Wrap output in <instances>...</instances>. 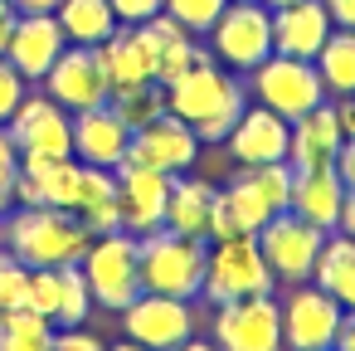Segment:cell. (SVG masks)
<instances>
[{
    "instance_id": "6da1fadb",
    "label": "cell",
    "mask_w": 355,
    "mask_h": 351,
    "mask_svg": "<svg viewBox=\"0 0 355 351\" xmlns=\"http://www.w3.org/2000/svg\"><path fill=\"white\" fill-rule=\"evenodd\" d=\"M243 108H248V83L234 69L214 64L209 54L200 64H190L175 83H166V113H175L209 147L229 137V127L243 117Z\"/></svg>"
},
{
    "instance_id": "7a4b0ae2",
    "label": "cell",
    "mask_w": 355,
    "mask_h": 351,
    "mask_svg": "<svg viewBox=\"0 0 355 351\" xmlns=\"http://www.w3.org/2000/svg\"><path fill=\"white\" fill-rule=\"evenodd\" d=\"M88 229L73 210H49V205H15L0 225V249L15 254L25 268H59L78 263L88 249Z\"/></svg>"
},
{
    "instance_id": "3957f363",
    "label": "cell",
    "mask_w": 355,
    "mask_h": 351,
    "mask_svg": "<svg viewBox=\"0 0 355 351\" xmlns=\"http://www.w3.org/2000/svg\"><path fill=\"white\" fill-rule=\"evenodd\" d=\"M205 239L175 234V229H151L137 234V268H141V293H166V297H200L205 288Z\"/></svg>"
},
{
    "instance_id": "277c9868",
    "label": "cell",
    "mask_w": 355,
    "mask_h": 351,
    "mask_svg": "<svg viewBox=\"0 0 355 351\" xmlns=\"http://www.w3.org/2000/svg\"><path fill=\"white\" fill-rule=\"evenodd\" d=\"M205 49H209L214 64H224L239 79H248L272 54V10L263 0H229L224 15L205 35Z\"/></svg>"
},
{
    "instance_id": "5b68a950",
    "label": "cell",
    "mask_w": 355,
    "mask_h": 351,
    "mask_svg": "<svg viewBox=\"0 0 355 351\" xmlns=\"http://www.w3.org/2000/svg\"><path fill=\"white\" fill-rule=\"evenodd\" d=\"M277 278L272 268L263 263V249L253 234H234V239H209L205 249V288L200 297H209L214 307L219 302H234V297H258V293H272Z\"/></svg>"
},
{
    "instance_id": "8992f818",
    "label": "cell",
    "mask_w": 355,
    "mask_h": 351,
    "mask_svg": "<svg viewBox=\"0 0 355 351\" xmlns=\"http://www.w3.org/2000/svg\"><path fill=\"white\" fill-rule=\"evenodd\" d=\"M83 278H88V293L98 307L107 312H122L137 293H141V268H137V234L127 229H112V234H93L83 259H78Z\"/></svg>"
},
{
    "instance_id": "52a82bcc",
    "label": "cell",
    "mask_w": 355,
    "mask_h": 351,
    "mask_svg": "<svg viewBox=\"0 0 355 351\" xmlns=\"http://www.w3.org/2000/svg\"><path fill=\"white\" fill-rule=\"evenodd\" d=\"M243 83L253 88L258 108H268V113H277V117H287V122L326 103V83H321V74H316V64H311V59L268 54V59H263Z\"/></svg>"
},
{
    "instance_id": "ba28073f",
    "label": "cell",
    "mask_w": 355,
    "mask_h": 351,
    "mask_svg": "<svg viewBox=\"0 0 355 351\" xmlns=\"http://www.w3.org/2000/svg\"><path fill=\"white\" fill-rule=\"evenodd\" d=\"M20 161H59L73 156V113H64L49 93H25L15 117L6 122Z\"/></svg>"
},
{
    "instance_id": "9c48e42d",
    "label": "cell",
    "mask_w": 355,
    "mask_h": 351,
    "mask_svg": "<svg viewBox=\"0 0 355 351\" xmlns=\"http://www.w3.org/2000/svg\"><path fill=\"white\" fill-rule=\"evenodd\" d=\"M253 239H258L263 263L272 268V278L292 288V283H306V278H311L316 254H321V244H326V229H316V225H306L302 215L282 210V215H272Z\"/></svg>"
},
{
    "instance_id": "30bf717a",
    "label": "cell",
    "mask_w": 355,
    "mask_h": 351,
    "mask_svg": "<svg viewBox=\"0 0 355 351\" xmlns=\"http://www.w3.org/2000/svg\"><path fill=\"white\" fill-rule=\"evenodd\" d=\"M277 312H282V346L287 351H331L340 317H345V307L331 293H321L316 283H292L287 297L277 302Z\"/></svg>"
},
{
    "instance_id": "8fae6325",
    "label": "cell",
    "mask_w": 355,
    "mask_h": 351,
    "mask_svg": "<svg viewBox=\"0 0 355 351\" xmlns=\"http://www.w3.org/2000/svg\"><path fill=\"white\" fill-rule=\"evenodd\" d=\"M122 332L127 341L146 351H175L180 341L195 336V312L190 297H166V293H137L122 307Z\"/></svg>"
},
{
    "instance_id": "7c38bea8",
    "label": "cell",
    "mask_w": 355,
    "mask_h": 351,
    "mask_svg": "<svg viewBox=\"0 0 355 351\" xmlns=\"http://www.w3.org/2000/svg\"><path fill=\"white\" fill-rule=\"evenodd\" d=\"M214 346L219 351H282V312L272 293L219 302L214 317Z\"/></svg>"
},
{
    "instance_id": "4fadbf2b",
    "label": "cell",
    "mask_w": 355,
    "mask_h": 351,
    "mask_svg": "<svg viewBox=\"0 0 355 351\" xmlns=\"http://www.w3.org/2000/svg\"><path fill=\"white\" fill-rule=\"evenodd\" d=\"M200 137L175 117V113H161L156 122H146V127H137L132 132V147H127V166H151V171H166V176H185V171H195V161H200Z\"/></svg>"
},
{
    "instance_id": "5bb4252c",
    "label": "cell",
    "mask_w": 355,
    "mask_h": 351,
    "mask_svg": "<svg viewBox=\"0 0 355 351\" xmlns=\"http://www.w3.org/2000/svg\"><path fill=\"white\" fill-rule=\"evenodd\" d=\"M40 83H44V93H49L64 113H88V108L112 103L107 74H103V64H98V49H83V44H69Z\"/></svg>"
},
{
    "instance_id": "9a60e30c",
    "label": "cell",
    "mask_w": 355,
    "mask_h": 351,
    "mask_svg": "<svg viewBox=\"0 0 355 351\" xmlns=\"http://www.w3.org/2000/svg\"><path fill=\"white\" fill-rule=\"evenodd\" d=\"M30 312L49 317L54 327H83L93 312V293L78 263L59 268H30Z\"/></svg>"
},
{
    "instance_id": "2e32d148",
    "label": "cell",
    "mask_w": 355,
    "mask_h": 351,
    "mask_svg": "<svg viewBox=\"0 0 355 351\" xmlns=\"http://www.w3.org/2000/svg\"><path fill=\"white\" fill-rule=\"evenodd\" d=\"M166 195H171V176L151 171V166H117V210H122V229L127 234H151L166 225Z\"/></svg>"
},
{
    "instance_id": "e0dca14e",
    "label": "cell",
    "mask_w": 355,
    "mask_h": 351,
    "mask_svg": "<svg viewBox=\"0 0 355 351\" xmlns=\"http://www.w3.org/2000/svg\"><path fill=\"white\" fill-rule=\"evenodd\" d=\"M287 142H292V122L268 113V108H243V117L229 127L224 147L239 166H268V161H287Z\"/></svg>"
},
{
    "instance_id": "ac0fdd59",
    "label": "cell",
    "mask_w": 355,
    "mask_h": 351,
    "mask_svg": "<svg viewBox=\"0 0 355 351\" xmlns=\"http://www.w3.org/2000/svg\"><path fill=\"white\" fill-rule=\"evenodd\" d=\"M272 215H282V210H272V200L253 186V176L239 166V176L224 186V190H214V215H209V239H234V234H258Z\"/></svg>"
},
{
    "instance_id": "d6986e66",
    "label": "cell",
    "mask_w": 355,
    "mask_h": 351,
    "mask_svg": "<svg viewBox=\"0 0 355 351\" xmlns=\"http://www.w3.org/2000/svg\"><path fill=\"white\" fill-rule=\"evenodd\" d=\"M83 186V161L59 156V161H20L15 176V205H49V210H73Z\"/></svg>"
},
{
    "instance_id": "ffe728a7",
    "label": "cell",
    "mask_w": 355,
    "mask_h": 351,
    "mask_svg": "<svg viewBox=\"0 0 355 351\" xmlns=\"http://www.w3.org/2000/svg\"><path fill=\"white\" fill-rule=\"evenodd\" d=\"M64 49H69V40H64V30H59L54 15H20L15 20V35L6 44V59H10V69L25 83H40Z\"/></svg>"
},
{
    "instance_id": "44dd1931",
    "label": "cell",
    "mask_w": 355,
    "mask_h": 351,
    "mask_svg": "<svg viewBox=\"0 0 355 351\" xmlns=\"http://www.w3.org/2000/svg\"><path fill=\"white\" fill-rule=\"evenodd\" d=\"M127 147H132V127L112 113V103L88 108V113H73V156L83 166L117 171L122 156H127Z\"/></svg>"
},
{
    "instance_id": "7402d4cb",
    "label": "cell",
    "mask_w": 355,
    "mask_h": 351,
    "mask_svg": "<svg viewBox=\"0 0 355 351\" xmlns=\"http://www.w3.org/2000/svg\"><path fill=\"white\" fill-rule=\"evenodd\" d=\"M331 15L321 0H292V6H277L272 10V54H287V59H316L326 35H331Z\"/></svg>"
},
{
    "instance_id": "603a6c76",
    "label": "cell",
    "mask_w": 355,
    "mask_h": 351,
    "mask_svg": "<svg viewBox=\"0 0 355 351\" xmlns=\"http://www.w3.org/2000/svg\"><path fill=\"white\" fill-rule=\"evenodd\" d=\"M98 64H103L112 93H127V88H141V83H156V64H151V49H146L141 25H117V30L98 44Z\"/></svg>"
},
{
    "instance_id": "cb8c5ba5",
    "label": "cell",
    "mask_w": 355,
    "mask_h": 351,
    "mask_svg": "<svg viewBox=\"0 0 355 351\" xmlns=\"http://www.w3.org/2000/svg\"><path fill=\"white\" fill-rule=\"evenodd\" d=\"M345 132H340V117H336V103L326 98L321 108L292 117V142H287V161L292 171H306V166H331L336 152H340Z\"/></svg>"
},
{
    "instance_id": "d4e9b609",
    "label": "cell",
    "mask_w": 355,
    "mask_h": 351,
    "mask_svg": "<svg viewBox=\"0 0 355 351\" xmlns=\"http://www.w3.org/2000/svg\"><path fill=\"white\" fill-rule=\"evenodd\" d=\"M141 35H146V49H151V64H156V83L166 88V83H175L190 64H200L209 49H205V40L200 35H190L185 25H175L166 10L156 15V20H146L141 25Z\"/></svg>"
},
{
    "instance_id": "484cf974",
    "label": "cell",
    "mask_w": 355,
    "mask_h": 351,
    "mask_svg": "<svg viewBox=\"0 0 355 351\" xmlns=\"http://www.w3.org/2000/svg\"><path fill=\"white\" fill-rule=\"evenodd\" d=\"M340 205H345V181L336 176V166H306L292 176V215H302L316 229H336L340 225Z\"/></svg>"
},
{
    "instance_id": "4316f807",
    "label": "cell",
    "mask_w": 355,
    "mask_h": 351,
    "mask_svg": "<svg viewBox=\"0 0 355 351\" xmlns=\"http://www.w3.org/2000/svg\"><path fill=\"white\" fill-rule=\"evenodd\" d=\"M209 215H214V186L205 176H171V195H166V229L205 239L209 244Z\"/></svg>"
},
{
    "instance_id": "83f0119b",
    "label": "cell",
    "mask_w": 355,
    "mask_h": 351,
    "mask_svg": "<svg viewBox=\"0 0 355 351\" xmlns=\"http://www.w3.org/2000/svg\"><path fill=\"white\" fill-rule=\"evenodd\" d=\"M73 215L83 220L88 234H112V229H122V210H117V171L83 166V186H78Z\"/></svg>"
},
{
    "instance_id": "f1b7e54d",
    "label": "cell",
    "mask_w": 355,
    "mask_h": 351,
    "mask_svg": "<svg viewBox=\"0 0 355 351\" xmlns=\"http://www.w3.org/2000/svg\"><path fill=\"white\" fill-rule=\"evenodd\" d=\"M311 278H316L321 293H331V297L350 312V307H355V239L340 234V229H331L326 244H321V254H316Z\"/></svg>"
},
{
    "instance_id": "f546056e",
    "label": "cell",
    "mask_w": 355,
    "mask_h": 351,
    "mask_svg": "<svg viewBox=\"0 0 355 351\" xmlns=\"http://www.w3.org/2000/svg\"><path fill=\"white\" fill-rule=\"evenodd\" d=\"M54 20H59L64 40H69V44H83V49H98V44L117 30L112 0H59Z\"/></svg>"
},
{
    "instance_id": "4dcf8cb0",
    "label": "cell",
    "mask_w": 355,
    "mask_h": 351,
    "mask_svg": "<svg viewBox=\"0 0 355 351\" xmlns=\"http://www.w3.org/2000/svg\"><path fill=\"white\" fill-rule=\"evenodd\" d=\"M311 64L326 83V98H355V30H331Z\"/></svg>"
},
{
    "instance_id": "1f68e13d",
    "label": "cell",
    "mask_w": 355,
    "mask_h": 351,
    "mask_svg": "<svg viewBox=\"0 0 355 351\" xmlns=\"http://www.w3.org/2000/svg\"><path fill=\"white\" fill-rule=\"evenodd\" d=\"M54 341V322L30 312V307H10L0 312V351H49Z\"/></svg>"
},
{
    "instance_id": "d6a6232c",
    "label": "cell",
    "mask_w": 355,
    "mask_h": 351,
    "mask_svg": "<svg viewBox=\"0 0 355 351\" xmlns=\"http://www.w3.org/2000/svg\"><path fill=\"white\" fill-rule=\"evenodd\" d=\"M112 113L137 132L146 122H156L166 113V88L161 83H141V88H127V93H112Z\"/></svg>"
},
{
    "instance_id": "836d02e7",
    "label": "cell",
    "mask_w": 355,
    "mask_h": 351,
    "mask_svg": "<svg viewBox=\"0 0 355 351\" xmlns=\"http://www.w3.org/2000/svg\"><path fill=\"white\" fill-rule=\"evenodd\" d=\"M224 6L229 0H166V15L175 20V25H185L190 35H209V25L224 15Z\"/></svg>"
},
{
    "instance_id": "e575fe53",
    "label": "cell",
    "mask_w": 355,
    "mask_h": 351,
    "mask_svg": "<svg viewBox=\"0 0 355 351\" xmlns=\"http://www.w3.org/2000/svg\"><path fill=\"white\" fill-rule=\"evenodd\" d=\"M10 307H30V268L0 249V312Z\"/></svg>"
},
{
    "instance_id": "d590c367",
    "label": "cell",
    "mask_w": 355,
    "mask_h": 351,
    "mask_svg": "<svg viewBox=\"0 0 355 351\" xmlns=\"http://www.w3.org/2000/svg\"><path fill=\"white\" fill-rule=\"evenodd\" d=\"M15 176H20V152H15L10 132L0 127V215L15 210Z\"/></svg>"
},
{
    "instance_id": "8d00e7d4",
    "label": "cell",
    "mask_w": 355,
    "mask_h": 351,
    "mask_svg": "<svg viewBox=\"0 0 355 351\" xmlns=\"http://www.w3.org/2000/svg\"><path fill=\"white\" fill-rule=\"evenodd\" d=\"M25 93H30V83L10 69V59H6V54H0V127L15 117V108L25 103Z\"/></svg>"
},
{
    "instance_id": "74e56055",
    "label": "cell",
    "mask_w": 355,
    "mask_h": 351,
    "mask_svg": "<svg viewBox=\"0 0 355 351\" xmlns=\"http://www.w3.org/2000/svg\"><path fill=\"white\" fill-rule=\"evenodd\" d=\"M166 10V0H112V15L117 25H146Z\"/></svg>"
},
{
    "instance_id": "f35d334b",
    "label": "cell",
    "mask_w": 355,
    "mask_h": 351,
    "mask_svg": "<svg viewBox=\"0 0 355 351\" xmlns=\"http://www.w3.org/2000/svg\"><path fill=\"white\" fill-rule=\"evenodd\" d=\"M49 351H107V346L93 332H83V327H59L54 341H49Z\"/></svg>"
},
{
    "instance_id": "ab89813d",
    "label": "cell",
    "mask_w": 355,
    "mask_h": 351,
    "mask_svg": "<svg viewBox=\"0 0 355 351\" xmlns=\"http://www.w3.org/2000/svg\"><path fill=\"white\" fill-rule=\"evenodd\" d=\"M331 166H336V176L345 181V190H355V137H345V142H340V152H336V161H331Z\"/></svg>"
},
{
    "instance_id": "60d3db41",
    "label": "cell",
    "mask_w": 355,
    "mask_h": 351,
    "mask_svg": "<svg viewBox=\"0 0 355 351\" xmlns=\"http://www.w3.org/2000/svg\"><path fill=\"white\" fill-rule=\"evenodd\" d=\"M336 30H355V0H321Z\"/></svg>"
},
{
    "instance_id": "b9f144b4",
    "label": "cell",
    "mask_w": 355,
    "mask_h": 351,
    "mask_svg": "<svg viewBox=\"0 0 355 351\" xmlns=\"http://www.w3.org/2000/svg\"><path fill=\"white\" fill-rule=\"evenodd\" d=\"M331 351H355V307L340 317V332H336V346Z\"/></svg>"
},
{
    "instance_id": "7bdbcfd3",
    "label": "cell",
    "mask_w": 355,
    "mask_h": 351,
    "mask_svg": "<svg viewBox=\"0 0 355 351\" xmlns=\"http://www.w3.org/2000/svg\"><path fill=\"white\" fill-rule=\"evenodd\" d=\"M15 6H10V0H0V54H6V44H10V35H15Z\"/></svg>"
},
{
    "instance_id": "ee69618b",
    "label": "cell",
    "mask_w": 355,
    "mask_h": 351,
    "mask_svg": "<svg viewBox=\"0 0 355 351\" xmlns=\"http://www.w3.org/2000/svg\"><path fill=\"white\" fill-rule=\"evenodd\" d=\"M15 15H54L59 10V0H10Z\"/></svg>"
},
{
    "instance_id": "f6af8a7d",
    "label": "cell",
    "mask_w": 355,
    "mask_h": 351,
    "mask_svg": "<svg viewBox=\"0 0 355 351\" xmlns=\"http://www.w3.org/2000/svg\"><path fill=\"white\" fill-rule=\"evenodd\" d=\"M336 117H340V132L355 137V98H336Z\"/></svg>"
},
{
    "instance_id": "bcb514c9",
    "label": "cell",
    "mask_w": 355,
    "mask_h": 351,
    "mask_svg": "<svg viewBox=\"0 0 355 351\" xmlns=\"http://www.w3.org/2000/svg\"><path fill=\"white\" fill-rule=\"evenodd\" d=\"M336 229L355 239V190H345V205H340V225H336Z\"/></svg>"
},
{
    "instance_id": "7dc6e473",
    "label": "cell",
    "mask_w": 355,
    "mask_h": 351,
    "mask_svg": "<svg viewBox=\"0 0 355 351\" xmlns=\"http://www.w3.org/2000/svg\"><path fill=\"white\" fill-rule=\"evenodd\" d=\"M175 351H219V346H209V341H195V336H190V341H180Z\"/></svg>"
},
{
    "instance_id": "c3c4849f",
    "label": "cell",
    "mask_w": 355,
    "mask_h": 351,
    "mask_svg": "<svg viewBox=\"0 0 355 351\" xmlns=\"http://www.w3.org/2000/svg\"><path fill=\"white\" fill-rule=\"evenodd\" d=\"M107 351H146V346H137V341H122V346H107Z\"/></svg>"
},
{
    "instance_id": "681fc988",
    "label": "cell",
    "mask_w": 355,
    "mask_h": 351,
    "mask_svg": "<svg viewBox=\"0 0 355 351\" xmlns=\"http://www.w3.org/2000/svg\"><path fill=\"white\" fill-rule=\"evenodd\" d=\"M263 6H268V10H277V6H292V0H263Z\"/></svg>"
}]
</instances>
